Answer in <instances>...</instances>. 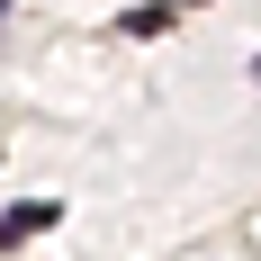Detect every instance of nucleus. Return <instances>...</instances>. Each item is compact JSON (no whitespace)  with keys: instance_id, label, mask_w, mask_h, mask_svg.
Here are the masks:
<instances>
[{"instance_id":"f257e3e1","label":"nucleus","mask_w":261,"mask_h":261,"mask_svg":"<svg viewBox=\"0 0 261 261\" xmlns=\"http://www.w3.org/2000/svg\"><path fill=\"white\" fill-rule=\"evenodd\" d=\"M54 216H63V207H54V198H27V207H0V252H18L27 234H45Z\"/></svg>"},{"instance_id":"f03ea898","label":"nucleus","mask_w":261,"mask_h":261,"mask_svg":"<svg viewBox=\"0 0 261 261\" xmlns=\"http://www.w3.org/2000/svg\"><path fill=\"white\" fill-rule=\"evenodd\" d=\"M171 18H180V0H135L126 18H117V36H162Z\"/></svg>"},{"instance_id":"7ed1b4c3","label":"nucleus","mask_w":261,"mask_h":261,"mask_svg":"<svg viewBox=\"0 0 261 261\" xmlns=\"http://www.w3.org/2000/svg\"><path fill=\"white\" fill-rule=\"evenodd\" d=\"M0 9H9V0H0Z\"/></svg>"}]
</instances>
